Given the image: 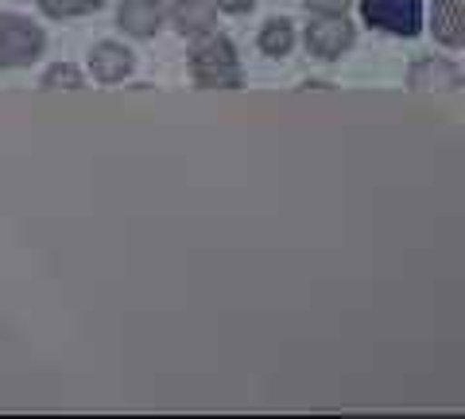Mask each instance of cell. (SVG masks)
<instances>
[{"label":"cell","mask_w":465,"mask_h":419,"mask_svg":"<svg viewBox=\"0 0 465 419\" xmlns=\"http://www.w3.org/2000/svg\"><path fill=\"white\" fill-rule=\"evenodd\" d=\"M191 78L202 90H237L244 82L237 47L225 35H202V43L191 51Z\"/></svg>","instance_id":"obj_1"},{"label":"cell","mask_w":465,"mask_h":419,"mask_svg":"<svg viewBox=\"0 0 465 419\" xmlns=\"http://www.w3.org/2000/svg\"><path fill=\"white\" fill-rule=\"evenodd\" d=\"M43 47H47V35L39 24L16 16V12H0V70L32 66Z\"/></svg>","instance_id":"obj_2"},{"label":"cell","mask_w":465,"mask_h":419,"mask_svg":"<svg viewBox=\"0 0 465 419\" xmlns=\"http://www.w3.org/2000/svg\"><path fill=\"white\" fill-rule=\"evenodd\" d=\"M361 20L376 32L415 39L423 32V0H361Z\"/></svg>","instance_id":"obj_3"},{"label":"cell","mask_w":465,"mask_h":419,"mask_svg":"<svg viewBox=\"0 0 465 419\" xmlns=\"http://www.w3.org/2000/svg\"><path fill=\"white\" fill-rule=\"evenodd\" d=\"M353 47V24H349L345 16H318L307 24V51L314 55V59L322 63H333L341 59V55Z\"/></svg>","instance_id":"obj_4"},{"label":"cell","mask_w":465,"mask_h":419,"mask_svg":"<svg viewBox=\"0 0 465 419\" xmlns=\"http://www.w3.org/2000/svg\"><path fill=\"white\" fill-rule=\"evenodd\" d=\"M163 24V5L159 0H121L116 5V27L133 39H152Z\"/></svg>","instance_id":"obj_5"},{"label":"cell","mask_w":465,"mask_h":419,"mask_svg":"<svg viewBox=\"0 0 465 419\" xmlns=\"http://www.w3.org/2000/svg\"><path fill=\"white\" fill-rule=\"evenodd\" d=\"M133 66H136L133 51L121 47V43H113V39L97 43V47L90 51V70H94V78H97L101 85H116V82H124L128 75H133Z\"/></svg>","instance_id":"obj_6"},{"label":"cell","mask_w":465,"mask_h":419,"mask_svg":"<svg viewBox=\"0 0 465 419\" xmlns=\"http://www.w3.org/2000/svg\"><path fill=\"white\" fill-rule=\"evenodd\" d=\"M430 32L442 47H465V0H434Z\"/></svg>","instance_id":"obj_7"},{"label":"cell","mask_w":465,"mask_h":419,"mask_svg":"<svg viewBox=\"0 0 465 419\" xmlns=\"http://www.w3.org/2000/svg\"><path fill=\"white\" fill-rule=\"evenodd\" d=\"M217 20V0H174L171 24L179 35H210Z\"/></svg>","instance_id":"obj_8"},{"label":"cell","mask_w":465,"mask_h":419,"mask_svg":"<svg viewBox=\"0 0 465 419\" xmlns=\"http://www.w3.org/2000/svg\"><path fill=\"white\" fill-rule=\"evenodd\" d=\"M407 85H411V90H458L461 70L446 59H419L407 70Z\"/></svg>","instance_id":"obj_9"},{"label":"cell","mask_w":465,"mask_h":419,"mask_svg":"<svg viewBox=\"0 0 465 419\" xmlns=\"http://www.w3.org/2000/svg\"><path fill=\"white\" fill-rule=\"evenodd\" d=\"M291 47H295V27H291V20L275 16L260 27V51H264L268 59H283V55H291Z\"/></svg>","instance_id":"obj_10"},{"label":"cell","mask_w":465,"mask_h":419,"mask_svg":"<svg viewBox=\"0 0 465 419\" xmlns=\"http://www.w3.org/2000/svg\"><path fill=\"white\" fill-rule=\"evenodd\" d=\"M35 5L51 20H74V16H90V12L105 8V0H35Z\"/></svg>","instance_id":"obj_11"},{"label":"cell","mask_w":465,"mask_h":419,"mask_svg":"<svg viewBox=\"0 0 465 419\" xmlns=\"http://www.w3.org/2000/svg\"><path fill=\"white\" fill-rule=\"evenodd\" d=\"M39 85L43 90H82V70L74 63H54Z\"/></svg>","instance_id":"obj_12"},{"label":"cell","mask_w":465,"mask_h":419,"mask_svg":"<svg viewBox=\"0 0 465 419\" xmlns=\"http://www.w3.org/2000/svg\"><path fill=\"white\" fill-rule=\"evenodd\" d=\"M311 12H326V16H345L349 0H302Z\"/></svg>","instance_id":"obj_13"},{"label":"cell","mask_w":465,"mask_h":419,"mask_svg":"<svg viewBox=\"0 0 465 419\" xmlns=\"http://www.w3.org/2000/svg\"><path fill=\"white\" fill-rule=\"evenodd\" d=\"M217 8L232 12V16H241V12H252L256 8V0H217Z\"/></svg>","instance_id":"obj_14"}]
</instances>
